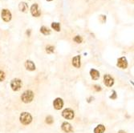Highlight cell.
I'll return each instance as SVG.
<instances>
[{
    "label": "cell",
    "instance_id": "cell-23",
    "mask_svg": "<svg viewBox=\"0 0 134 133\" xmlns=\"http://www.w3.org/2000/svg\"><path fill=\"white\" fill-rule=\"evenodd\" d=\"M94 88H95V90L97 91H101V87H100V86H98V85H95L94 86Z\"/></svg>",
    "mask_w": 134,
    "mask_h": 133
},
{
    "label": "cell",
    "instance_id": "cell-13",
    "mask_svg": "<svg viewBox=\"0 0 134 133\" xmlns=\"http://www.w3.org/2000/svg\"><path fill=\"white\" fill-rule=\"evenodd\" d=\"M90 74H91V76L92 78L93 79H98L100 77V73L98 72L96 70H94V69H92L90 71Z\"/></svg>",
    "mask_w": 134,
    "mask_h": 133
},
{
    "label": "cell",
    "instance_id": "cell-24",
    "mask_svg": "<svg viewBox=\"0 0 134 133\" xmlns=\"http://www.w3.org/2000/svg\"><path fill=\"white\" fill-rule=\"evenodd\" d=\"M116 92H115V91H113V96H111L110 98H111V99H116Z\"/></svg>",
    "mask_w": 134,
    "mask_h": 133
},
{
    "label": "cell",
    "instance_id": "cell-4",
    "mask_svg": "<svg viewBox=\"0 0 134 133\" xmlns=\"http://www.w3.org/2000/svg\"><path fill=\"white\" fill-rule=\"evenodd\" d=\"M2 19H3L5 22H9L11 19V13L10 12V10L7 9H3L2 11Z\"/></svg>",
    "mask_w": 134,
    "mask_h": 133
},
{
    "label": "cell",
    "instance_id": "cell-25",
    "mask_svg": "<svg viewBox=\"0 0 134 133\" xmlns=\"http://www.w3.org/2000/svg\"><path fill=\"white\" fill-rule=\"evenodd\" d=\"M47 1H48V2H49V1H52V0H47Z\"/></svg>",
    "mask_w": 134,
    "mask_h": 133
},
{
    "label": "cell",
    "instance_id": "cell-22",
    "mask_svg": "<svg viewBox=\"0 0 134 133\" xmlns=\"http://www.w3.org/2000/svg\"><path fill=\"white\" fill-rule=\"evenodd\" d=\"M100 19L101 23H105V22L106 21V16L105 15H100Z\"/></svg>",
    "mask_w": 134,
    "mask_h": 133
},
{
    "label": "cell",
    "instance_id": "cell-8",
    "mask_svg": "<svg viewBox=\"0 0 134 133\" xmlns=\"http://www.w3.org/2000/svg\"><path fill=\"white\" fill-rule=\"evenodd\" d=\"M117 66H118L119 67L123 68V69L126 68L127 66H128V63H127L126 59H125L124 57L120 58V59H118V61H117Z\"/></svg>",
    "mask_w": 134,
    "mask_h": 133
},
{
    "label": "cell",
    "instance_id": "cell-9",
    "mask_svg": "<svg viewBox=\"0 0 134 133\" xmlns=\"http://www.w3.org/2000/svg\"><path fill=\"white\" fill-rule=\"evenodd\" d=\"M53 105H54V107L56 108V110H59L61 109L63 107V105H64V102L60 99V98H57L56 99H55L54 103H53Z\"/></svg>",
    "mask_w": 134,
    "mask_h": 133
},
{
    "label": "cell",
    "instance_id": "cell-15",
    "mask_svg": "<svg viewBox=\"0 0 134 133\" xmlns=\"http://www.w3.org/2000/svg\"><path fill=\"white\" fill-rule=\"evenodd\" d=\"M19 10H21V11L26 12V10H27V8H28V6H27V4L26 3V2H21L19 5Z\"/></svg>",
    "mask_w": 134,
    "mask_h": 133
},
{
    "label": "cell",
    "instance_id": "cell-5",
    "mask_svg": "<svg viewBox=\"0 0 134 133\" xmlns=\"http://www.w3.org/2000/svg\"><path fill=\"white\" fill-rule=\"evenodd\" d=\"M63 116L67 120H72L74 118V112L72 109H65L62 113Z\"/></svg>",
    "mask_w": 134,
    "mask_h": 133
},
{
    "label": "cell",
    "instance_id": "cell-2",
    "mask_svg": "<svg viewBox=\"0 0 134 133\" xmlns=\"http://www.w3.org/2000/svg\"><path fill=\"white\" fill-rule=\"evenodd\" d=\"M31 120H32L31 115L28 112H23L20 115V121L22 124L27 125V124H29L31 123Z\"/></svg>",
    "mask_w": 134,
    "mask_h": 133
},
{
    "label": "cell",
    "instance_id": "cell-10",
    "mask_svg": "<svg viewBox=\"0 0 134 133\" xmlns=\"http://www.w3.org/2000/svg\"><path fill=\"white\" fill-rule=\"evenodd\" d=\"M62 129H63V131L65 132H67V133H71V132H73L72 127V126H71V124L67 123V122H65V123H63V124H62Z\"/></svg>",
    "mask_w": 134,
    "mask_h": 133
},
{
    "label": "cell",
    "instance_id": "cell-18",
    "mask_svg": "<svg viewBox=\"0 0 134 133\" xmlns=\"http://www.w3.org/2000/svg\"><path fill=\"white\" fill-rule=\"evenodd\" d=\"M54 50H55V48L53 46H48L47 48H46V51H47L48 53H52V52H54Z\"/></svg>",
    "mask_w": 134,
    "mask_h": 133
},
{
    "label": "cell",
    "instance_id": "cell-7",
    "mask_svg": "<svg viewBox=\"0 0 134 133\" xmlns=\"http://www.w3.org/2000/svg\"><path fill=\"white\" fill-rule=\"evenodd\" d=\"M31 15L34 16V17H39V16L41 15L40 11L38 9V4L35 3L31 6Z\"/></svg>",
    "mask_w": 134,
    "mask_h": 133
},
{
    "label": "cell",
    "instance_id": "cell-12",
    "mask_svg": "<svg viewBox=\"0 0 134 133\" xmlns=\"http://www.w3.org/2000/svg\"><path fill=\"white\" fill-rule=\"evenodd\" d=\"M25 66L27 70H29V71H34L35 69V66L34 64V63L30 60H27L25 63Z\"/></svg>",
    "mask_w": 134,
    "mask_h": 133
},
{
    "label": "cell",
    "instance_id": "cell-11",
    "mask_svg": "<svg viewBox=\"0 0 134 133\" xmlns=\"http://www.w3.org/2000/svg\"><path fill=\"white\" fill-rule=\"evenodd\" d=\"M72 64L74 66L79 68L80 66V55H77V56L74 57L72 59Z\"/></svg>",
    "mask_w": 134,
    "mask_h": 133
},
{
    "label": "cell",
    "instance_id": "cell-20",
    "mask_svg": "<svg viewBox=\"0 0 134 133\" xmlns=\"http://www.w3.org/2000/svg\"><path fill=\"white\" fill-rule=\"evenodd\" d=\"M82 38L80 36H79V35H76V36L74 38V41H75L76 43H82Z\"/></svg>",
    "mask_w": 134,
    "mask_h": 133
},
{
    "label": "cell",
    "instance_id": "cell-14",
    "mask_svg": "<svg viewBox=\"0 0 134 133\" xmlns=\"http://www.w3.org/2000/svg\"><path fill=\"white\" fill-rule=\"evenodd\" d=\"M105 131V127L103 125H98L96 128L94 129V133H104Z\"/></svg>",
    "mask_w": 134,
    "mask_h": 133
},
{
    "label": "cell",
    "instance_id": "cell-21",
    "mask_svg": "<svg viewBox=\"0 0 134 133\" xmlns=\"http://www.w3.org/2000/svg\"><path fill=\"white\" fill-rule=\"evenodd\" d=\"M5 79V74L3 71H0V82L2 81Z\"/></svg>",
    "mask_w": 134,
    "mask_h": 133
},
{
    "label": "cell",
    "instance_id": "cell-3",
    "mask_svg": "<svg viewBox=\"0 0 134 133\" xmlns=\"http://www.w3.org/2000/svg\"><path fill=\"white\" fill-rule=\"evenodd\" d=\"M10 87L14 91H19L20 90L22 87V82L19 79H14L11 83H10Z\"/></svg>",
    "mask_w": 134,
    "mask_h": 133
},
{
    "label": "cell",
    "instance_id": "cell-19",
    "mask_svg": "<svg viewBox=\"0 0 134 133\" xmlns=\"http://www.w3.org/2000/svg\"><path fill=\"white\" fill-rule=\"evenodd\" d=\"M46 123L48 124H51L53 123V118L50 115L48 116V117L46 118Z\"/></svg>",
    "mask_w": 134,
    "mask_h": 133
},
{
    "label": "cell",
    "instance_id": "cell-16",
    "mask_svg": "<svg viewBox=\"0 0 134 133\" xmlns=\"http://www.w3.org/2000/svg\"><path fill=\"white\" fill-rule=\"evenodd\" d=\"M40 31L42 32L43 35H49L51 33L50 30H49L48 27H41Z\"/></svg>",
    "mask_w": 134,
    "mask_h": 133
},
{
    "label": "cell",
    "instance_id": "cell-1",
    "mask_svg": "<svg viewBox=\"0 0 134 133\" xmlns=\"http://www.w3.org/2000/svg\"><path fill=\"white\" fill-rule=\"evenodd\" d=\"M34 98V93L31 91H24L23 94L21 96V99L23 102L24 103H30L32 101V99Z\"/></svg>",
    "mask_w": 134,
    "mask_h": 133
},
{
    "label": "cell",
    "instance_id": "cell-17",
    "mask_svg": "<svg viewBox=\"0 0 134 133\" xmlns=\"http://www.w3.org/2000/svg\"><path fill=\"white\" fill-rule=\"evenodd\" d=\"M51 27L56 31H59L60 30V25L59 23H51Z\"/></svg>",
    "mask_w": 134,
    "mask_h": 133
},
{
    "label": "cell",
    "instance_id": "cell-6",
    "mask_svg": "<svg viewBox=\"0 0 134 133\" xmlns=\"http://www.w3.org/2000/svg\"><path fill=\"white\" fill-rule=\"evenodd\" d=\"M104 82H105V84L107 86V87H112L114 84V80L112 77L109 76V75H105L104 76Z\"/></svg>",
    "mask_w": 134,
    "mask_h": 133
}]
</instances>
